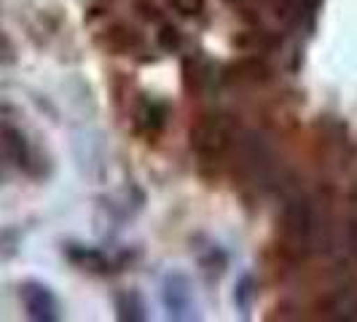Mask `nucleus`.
<instances>
[{
	"label": "nucleus",
	"instance_id": "nucleus-1",
	"mask_svg": "<svg viewBox=\"0 0 357 322\" xmlns=\"http://www.w3.org/2000/svg\"><path fill=\"white\" fill-rule=\"evenodd\" d=\"M317 210L309 199H293L287 201L282 213V242L293 255H306L317 242Z\"/></svg>",
	"mask_w": 357,
	"mask_h": 322
},
{
	"label": "nucleus",
	"instance_id": "nucleus-2",
	"mask_svg": "<svg viewBox=\"0 0 357 322\" xmlns=\"http://www.w3.org/2000/svg\"><path fill=\"white\" fill-rule=\"evenodd\" d=\"M236 137V126L229 116H204L197 126H194V135H191V143L202 159H218L223 153H229V148L234 145Z\"/></svg>",
	"mask_w": 357,
	"mask_h": 322
},
{
	"label": "nucleus",
	"instance_id": "nucleus-3",
	"mask_svg": "<svg viewBox=\"0 0 357 322\" xmlns=\"http://www.w3.org/2000/svg\"><path fill=\"white\" fill-rule=\"evenodd\" d=\"M24 304L27 312L36 320H54L56 317V304H54L52 293L40 285H27L24 287Z\"/></svg>",
	"mask_w": 357,
	"mask_h": 322
},
{
	"label": "nucleus",
	"instance_id": "nucleus-4",
	"mask_svg": "<svg viewBox=\"0 0 357 322\" xmlns=\"http://www.w3.org/2000/svg\"><path fill=\"white\" fill-rule=\"evenodd\" d=\"M172 6L178 8L180 14H188V17H194L202 11V6H204V0H172Z\"/></svg>",
	"mask_w": 357,
	"mask_h": 322
},
{
	"label": "nucleus",
	"instance_id": "nucleus-5",
	"mask_svg": "<svg viewBox=\"0 0 357 322\" xmlns=\"http://www.w3.org/2000/svg\"><path fill=\"white\" fill-rule=\"evenodd\" d=\"M349 245L357 252V201H355V210H352V217H349Z\"/></svg>",
	"mask_w": 357,
	"mask_h": 322
},
{
	"label": "nucleus",
	"instance_id": "nucleus-6",
	"mask_svg": "<svg viewBox=\"0 0 357 322\" xmlns=\"http://www.w3.org/2000/svg\"><path fill=\"white\" fill-rule=\"evenodd\" d=\"M6 59H11V46L6 43V38L0 36V62H6Z\"/></svg>",
	"mask_w": 357,
	"mask_h": 322
}]
</instances>
